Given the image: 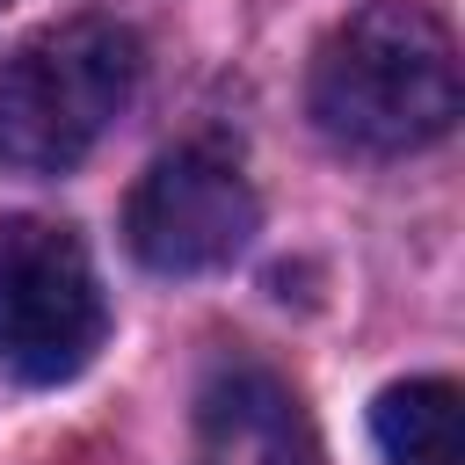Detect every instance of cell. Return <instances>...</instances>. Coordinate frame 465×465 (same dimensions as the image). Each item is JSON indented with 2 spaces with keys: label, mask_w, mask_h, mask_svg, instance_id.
<instances>
[{
  "label": "cell",
  "mask_w": 465,
  "mask_h": 465,
  "mask_svg": "<svg viewBox=\"0 0 465 465\" xmlns=\"http://www.w3.org/2000/svg\"><path fill=\"white\" fill-rule=\"evenodd\" d=\"M0 7H7V0H0Z\"/></svg>",
  "instance_id": "cell-7"
},
{
  "label": "cell",
  "mask_w": 465,
  "mask_h": 465,
  "mask_svg": "<svg viewBox=\"0 0 465 465\" xmlns=\"http://www.w3.org/2000/svg\"><path fill=\"white\" fill-rule=\"evenodd\" d=\"M371 429H378V450L392 465H465V414H458L450 378L385 385L371 407Z\"/></svg>",
  "instance_id": "cell-6"
},
{
  "label": "cell",
  "mask_w": 465,
  "mask_h": 465,
  "mask_svg": "<svg viewBox=\"0 0 465 465\" xmlns=\"http://www.w3.org/2000/svg\"><path fill=\"white\" fill-rule=\"evenodd\" d=\"M305 94L334 145L421 153L458 124V44L421 0H371L320 44Z\"/></svg>",
  "instance_id": "cell-1"
},
{
  "label": "cell",
  "mask_w": 465,
  "mask_h": 465,
  "mask_svg": "<svg viewBox=\"0 0 465 465\" xmlns=\"http://www.w3.org/2000/svg\"><path fill=\"white\" fill-rule=\"evenodd\" d=\"M145 51L109 15H65L0 58V167L65 174L131 109Z\"/></svg>",
  "instance_id": "cell-2"
},
{
  "label": "cell",
  "mask_w": 465,
  "mask_h": 465,
  "mask_svg": "<svg viewBox=\"0 0 465 465\" xmlns=\"http://www.w3.org/2000/svg\"><path fill=\"white\" fill-rule=\"evenodd\" d=\"M196 458L203 465H320L305 400L254 356H225L196 392Z\"/></svg>",
  "instance_id": "cell-5"
},
{
  "label": "cell",
  "mask_w": 465,
  "mask_h": 465,
  "mask_svg": "<svg viewBox=\"0 0 465 465\" xmlns=\"http://www.w3.org/2000/svg\"><path fill=\"white\" fill-rule=\"evenodd\" d=\"M109 334V305L94 262L58 218L0 225V371L22 385H65L94 363Z\"/></svg>",
  "instance_id": "cell-3"
},
{
  "label": "cell",
  "mask_w": 465,
  "mask_h": 465,
  "mask_svg": "<svg viewBox=\"0 0 465 465\" xmlns=\"http://www.w3.org/2000/svg\"><path fill=\"white\" fill-rule=\"evenodd\" d=\"M262 225V203L240 174L232 153L218 145H174L160 153L131 203H124V240L145 269L160 276H203V269H225Z\"/></svg>",
  "instance_id": "cell-4"
}]
</instances>
